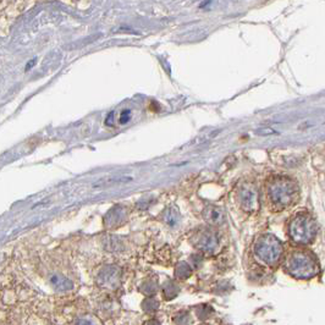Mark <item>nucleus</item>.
<instances>
[{"label": "nucleus", "mask_w": 325, "mask_h": 325, "mask_svg": "<svg viewBox=\"0 0 325 325\" xmlns=\"http://www.w3.org/2000/svg\"><path fill=\"white\" fill-rule=\"evenodd\" d=\"M267 193L271 204L279 210L285 209L298 200L297 183L285 176L270 179L267 185Z\"/></svg>", "instance_id": "obj_1"}, {"label": "nucleus", "mask_w": 325, "mask_h": 325, "mask_svg": "<svg viewBox=\"0 0 325 325\" xmlns=\"http://www.w3.org/2000/svg\"><path fill=\"white\" fill-rule=\"evenodd\" d=\"M286 269L289 274L297 279H310L318 274L319 265L313 253L306 250H296L289 254L286 259Z\"/></svg>", "instance_id": "obj_2"}, {"label": "nucleus", "mask_w": 325, "mask_h": 325, "mask_svg": "<svg viewBox=\"0 0 325 325\" xmlns=\"http://www.w3.org/2000/svg\"><path fill=\"white\" fill-rule=\"evenodd\" d=\"M317 230V223L307 213H300L296 215L289 225L290 237L295 242L302 243V245L312 242L313 238L315 237Z\"/></svg>", "instance_id": "obj_3"}, {"label": "nucleus", "mask_w": 325, "mask_h": 325, "mask_svg": "<svg viewBox=\"0 0 325 325\" xmlns=\"http://www.w3.org/2000/svg\"><path fill=\"white\" fill-rule=\"evenodd\" d=\"M255 254L268 265H275L283 255V245L273 235H264L255 243Z\"/></svg>", "instance_id": "obj_4"}, {"label": "nucleus", "mask_w": 325, "mask_h": 325, "mask_svg": "<svg viewBox=\"0 0 325 325\" xmlns=\"http://www.w3.org/2000/svg\"><path fill=\"white\" fill-rule=\"evenodd\" d=\"M238 198L242 208L247 212H255L259 208V193L253 183H243L238 191Z\"/></svg>", "instance_id": "obj_5"}, {"label": "nucleus", "mask_w": 325, "mask_h": 325, "mask_svg": "<svg viewBox=\"0 0 325 325\" xmlns=\"http://www.w3.org/2000/svg\"><path fill=\"white\" fill-rule=\"evenodd\" d=\"M193 243H195V246L198 250L203 251V252L212 253L219 246V235L215 231L209 230V229L202 230L195 236Z\"/></svg>", "instance_id": "obj_6"}, {"label": "nucleus", "mask_w": 325, "mask_h": 325, "mask_svg": "<svg viewBox=\"0 0 325 325\" xmlns=\"http://www.w3.org/2000/svg\"><path fill=\"white\" fill-rule=\"evenodd\" d=\"M99 280L104 288H115L120 281V270L116 267H108L99 275Z\"/></svg>", "instance_id": "obj_7"}, {"label": "nucleus", "mask_w": 325, "mask_h": 325, "mask_svg": "<svg viewBox=\"0 0 325 325\" xmlns=\"http://www.w3.org/2000/svg\"><path fill=\"white\" fill-rule=\"evenodd\" d=\"M203 218L210 225H220L225 221V213L221 208L209 205L203 210Z\"/></svg>", "instance_id": "obj_8"}, {"label": "nucleus", "mask_w": 325, "mask_h": 325, "mask_svg": "<svg viewBox=\"0 0 325 325\" xmlns=\"http://www.w3.org/2000/svg\"><path fill=\"white\" fill-rule=\"evenodd\" d=\"M52 284L54 285V288H56L58 290L65 291V290H70L72 288V284H71L70 280H68L66 278H63V276H53L52 278Z\"/></svg>", "instance_id": "obj_9"}, {"label": "nucleus", "mask_w": 325, "mask_h": 325, "mask_svg": "<svg viewBox=\"0 0 325 325\" xmlns=\"http://www.w3.org/2000/svg\"><path fill=\"white\" fill-rule=\"evenodd\" d=\"M164 219H165V221L170 226H175L176 224H178V221H179V219H180V217H179L178 212H176L175 209H171V208H169V209L165 212V215H164Z\"/></svg>", "instance_id": "obj_10"}, {"label": "nucleus", "mask_w": 325, "mask_h": 325, "mask_svg": "<svg viewBox=\"0 0 325 325\" xmlns=\"http://www.w3.org/2000/svg\"><path fill=\"white\" fill-rule=\"evenodd\" d=\"M131 120V110H124L120 115V124H127Z\"/></svg>", "instance_id": "obj_11"}, {"label": "nucleus", "mask_w": 325, "mask_h": 325, "mask_svg": "<svg viewBox=\"0 0 325 325\" xmlns=\"http://www.w3.org/2000/svg\"><path fill=\"white\" fill-rule=\"evenodd\" d=\"M210 3H212V0H207V1H204V3H202V4H200V5H199V8H204L205 5H208V4H210Z\"/></svg>", "instance_id": "obj_12"}]
</instances>
